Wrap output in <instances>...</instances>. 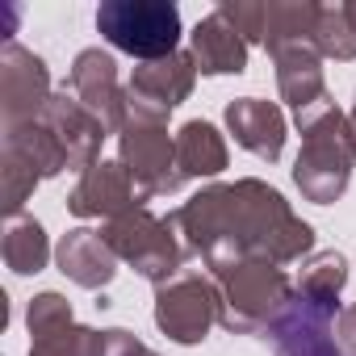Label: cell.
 Instances as JSON below:
<instances>
[{
    "instance_id": "6da1fadb",
    "label": "cell",
    "mask_w": 356,
    "mask_h": 356,
    "mask_svg": "<svg viewBox=\"0 0 356 356\" xmlns=\"http://www.w3.org/2000/svg\"><path fill=\"white\" fill-rule=\"evenodd\" d=\"M168 222L185 256H197L210 273L252 256L281 268L314 256V227L302 222L289 202L256 176H243L235 185H206L181 210H172Z\"/></svg>"
},
{
    "instance_id": "7a4b0ae2",
    "label": "cell",
    "mask_w": 356,
    "mask_h": 356,
    "mask_svg": "<svg viewBox=\"0 0 356 356\" xmlns=\"http://www.w3.org/2000/svg\"><path fill=\"white\" fill-rule=\"evenodd\" d=\"M293 126L302 134V151L293 159V185L314 206L339 202L352 181V163H356V134H352L348 113L327 97L293 113Z\"/></svg>"
},
{
    "instance_id": "3957f363",
    "label": "cell",
    "mask_w": 356,
    "mask_h": 356,
    "mask_svg": "<svg viewBox=\"0 0 356 356\" xmlns=\"http://www.w3.org/2000/svg\"><path fill=\"white\" fill-rule=\"evenodd\" d=\"M214 285H218V298H222V327L235 331V335H260V331H273L285 310L293 306L298 298V285L289 281V273L273 260H239L222 273H210Z\"/></svg>"
},
{
    "instance_id": "277c9868",
    "label": "cell",
    "mask_w": 356,
    "mask_h": 356,
    "mask_svg": "<svg viewBox=\"0 0 356 356\" xmlns=\"http://www.w3.org/2000/svg\"><path fill=\"white\" fill-rule=\"evenodd\" d=\"M97 30L113 51H126L138 63L181 51V9L172 0H105L97 9Z\"/></svg>"
},
{
    "instance_id": "5b68a950",
    "label": "cell",
    "mask_w": 356,
    "mask_h": 356,
    "mask_svg": "<svg viewBox=\"0 0 356 356\" xmlns=\"http://www.w3.org/2000/svg\"><path fill=\"white\" fill-rule=\"evenodd\" d=\"M118 159L130 172L138 197H168L185 185L181 159H176V134H168V118L130 109L126 126L118 130Z\"/></svg>"
},
{
    "instance_id": "8992f818",
    "label": "cell",
    "mask_w": 356,
    "mask_h": 356,
    "mask_svg": "<svg viewBox=\"0 0 356 356\" xmlns=\"http://www.w3.org/2000/svg\"><path fill=\"white\" fill-rule=\"evenodd\" d=\"M101 235L113 248V256L122 264H130L151 285H163V281H172L176 273L185 268V248H181V239H176L172 222L155 218L147 206H138V210L105 222Z\"/></svg>"
},
{
    "instance_id": "52a82bcc",
    "label": "cell",
    "mask_w": 356,
    "mask_h": 356,
    "mask_svg": "<svg viewBox=\"0 0 356 356\" xmlns=\"http://www.w3.org/2000/svg\"><path fill=\"white\" fill-rule=\"evenodd\" d=\"M222 318V298L210 273L202 268H181L172 281L155 285V327L172 343H202L210 327Z\"/></svg>"
},
{
    "instance_id": "ba28073f",
    "label": "cell",
    "mask_w": 356,
    "mask_h": 356,
    "mask_svg": "<svg viewBox=\"0 0 356 356\" xmlns=\"http://www.w3.org/2000/svg\"><path fill=\"white\" fill-rule=\"evenodd\" d=\"M51 97L55 92H51L47 59L9 38L0 47V122H5V130L38 122Z\"/></svg>"
},
{
    "instance_id": "9c48e42d",
    "label": "cell",
    "mask_w": 356,
    "mask_h": 356,
    "mask_svg": "<svg viewBox=\"0 0 356 356\" xmlns=\"http://www.w3.org/2000/svg\"><path fill=\"white\" fill-rule=\"evenodd\" d=\"M30 356H101V331L72 318V302L55 289H42L26 306Z\"/></svg>"
},
{
    "instance_id": "30bf717a",
    "label": "cell",
    "mask_w": 356,
    "mask_h": 356,
    "mask_svg": "<svg viewBox=\"0 0 356 356\" xmlns=\"http://www.w3.org/2000/svg\"><path fill=\"white\" fill-rule=\"evenodd\" d=\"M193 84H197V59H193L189 51H176V55H168V59L138 63V67L130 72L126 97H130V109L168 118L181 101L193 97Z\"/></svg>"
},
{
    "instance_id": "8fae6325",
    "label": "cell",
    "mask_w": 356,
    "mask_h": 356,
    "mask_svg": "<svg viewBox=\"0 0 356 356\" xmlns=\"http://www.w3.org/2000/svg\"><path fill=\"white\" fill-rule=\"evenodd\" d=\"M67 84H72V92L80 97V105L101 118V126H105L109 134H118V130L126 126V118H130V97H126V88L118 84V63H113L109 51H101V47L80 51L76 63H72Z\"/></svg>"
},
{
    "instance_id": "7c38bea8",
    "label": "cell",
    "mask_w": 356,
    "mask_h": 356,
    "mask_svg": "<svg viewBox=\"0 0 356 356\" xmlns=\"http://www.w3.org/2000/svg\"><path fill=\"white\" fill-rule=\"evenodd\" d=\"M138 206H143V197L130 181V172L122 168V159H97L92 168L80 172L76 189L67 193V214H76V218L113 222V218H122Z\"/></svg>"
},
{
    "instance_id": "4fadbf2b",
    "label": "cell",
    "mask_w": 356,
    "mask_h": 356,
    "mask_svg": "<svg viewBox=\"0 0 356 356\" xmlns=\"http://www.w3.org/2000/svg\"><path fill=\"white\" fill-rule=\"evenodd\" d=\"M42 122H47V126H51V134L63 143V151H67V168L84 172V168H92V163L101 159V143L109 138V130L101 126V118H97V113H88V109L80 105V97H76V92L59 88V92L47 101Z\"/></svg>"
},
{
    "instance_id": "5bb4252c",
    "label": "cell",
    "mask_w": 356,
    "mask_h": 356,
    "mask_svg": "<svg viewBox=\"0 0 356 356\" xmlns=\"http://www.w3.org/2000/svg\"><path fill=\"white\" fill-rule=\"evenodd\" d=\"M335 318H339V310L293 298L285 318L268 331L273 352L277 356H343L339 343H335Z\"/></svg>"
},
{
    "instance_id": "9a60e30c",
    "label": "cell",
    "mask_w": 356,
    "mask_h": 356,
    "mask_svg": "<svg viewBox=\"0 0 356 356\" xmlns=\"http://www.w3.org/2000/svg\"><path fill=\"white\" fill-rule=\"evenodd\" d=\"M227 130L235 134V143L243 151H252L256 159L264 163H277L281 151H285V138H289V126H285V113L273 105V101H260V97H239L227 105Z\"/></svg>"
},
{
    "instance_id": "2e32d148",
    "label": "cell",
    "mask_w": 356,
    "mask_h": 356,
    "mask_svg": "<svg viewBox=\"0 0 356 356\" xmlns=\"http://www.w3.org/2000/svg\"><path fill=\"white\" fill-rule=\"evenodd\" d=\"M55 264H59V273L72 281V285H80V289H105L113 277H118V256H113V248L105 243V235L101 231H92V227H72L63 239H59V248H55Z\"/></svg>"
},
{
    "instance_id": "e0dca14e",
    "label": "cell",
    "mask_w": 356,
    "mask_h": 356,
    "mask_svg": "<svg viewBox=\"0 0 356 356\" xmlns=\"http://www.w3.org/2000/svg\"><path fill=\"white\" fill-rule=\"evenodd\" d=\"M248 51L252 47L235 34V26L218 9L206 13L189 34V55L197 59L202 76H243L248 72Z\"/></svg>"
},
{
    "instance_id": "ac0fdd59",
    "label": "cell",
    "mask_w": 356,
    "mask_h": 356,
    "mask_svg": "<svg viewBox=\"0 0 356 356\" xmlns=\"http://www.w3.org/2000/svg\"><path fill=\"white\" fill-rule=\"evenodd\" d=\"M277 63V88H281V101L302 113L318 101H327V80H323V55L314 47H285L273 55Z\"/></svg>"
},
{
    "instance_id": "d6986e66",
    "label": "cell",
    "mask_w": 356,
    "mask_h": 356,
    "mask_svg": "<svg viewBox=\"0 0 356 356\" xmlns=\"http://www.w3.org/2000/svg\"><path fill=\"white\" fill-rule=\"evenodd\" d=\"M176 159H181L185 181H210V176L227 172L231 151H227V138L214 122L193 118L176 130Z\"/></svg>"
},
{
    "instance_id": "ffe728a7",
    "label": "cell",
    "mask_w": 356,
    "mask_h": 356,
    "mask_svg": "<svg viewBox=\"0 0 356 356\" xmlns=\"http://www.w3.org/2000/svg\"><path fill=\"white\" fill-rule=\"evenodd\" d=\"M314 0H268V26H264V51L277 55L285 47H314V26H318Z\"/></svg>"
},
{
    "instance_id": "44dd1931",
    "label": "cell",
    "mask_w": 356,
    "mask_h": 356,
    "mask_svg": "<svg viewBox=\"0 0 356 356\" xmlns=\"http://www.w3.org/2000/svg\"><path fill=\"white\" fill-rule=\"evenodd\" d=\"M0 256H5L9 273H17V277L42 273L47 260H51V239H47L42 222L30 218V214L9 218V222H5V239H0Z\"/></svg>"
},
{
    "instance_id": "7402d4cb",
    "label": "cell",
    "mask_w": 356,
    "mask_h": 356,
    "mask_svg": "<svg viewBox=\"0 0 356 356\" xmlns=\"http://www.w3.org/2000/svg\"><path fill=\"white\" fill-rule=\"evenodd\" d=\"M5 151H13L17 159H26V163L42 176V181H47V176H59V172L67 168V151H63V143L51 134V126H47L42 118L5 130Z\"/></svg>"
},
{
    "instance_id": "603a6c76",
    "label": "cell",
    "mask_w": 356,
    "mask_h": 356,
    "mask_svg": "<svg viewBox=\"0 0 356 356\" xmlns=\"http://www.w3.org/2000/svg\"><path fill=\"white\" fill-rule=\"evenodd\" d=\"M348 285V260L343 252L327 248V252H314L302 260V273H298V298L314 302V306H331V310H343L339 306V293Z\"/></svg>"
},
{
    "instance_id": "cb8c5ba5",
    "label": "cell",
    "mask_w": 356,
    "mask_h": 356,
    "mask_svg": "<svg viewBox=\"0 0 356 356\" xmlns=\"http://www.w3.org/2000/svg\"><path fill=\"white\" fill-rule=\"evenodd\" d=\"M314 51L323 59H335V63H352L356 59V26H352V17H348L343 5H323L318 9Z\"/></svg>"
},
{
    "instance_id": "d4e9b609",
    "label": "cell",
    "mask_w": 356,
    "mask_h": 356,
    "mask_svg": "<svg viewBox=\"0 0 356 356\" xmlns=\"http://www.w3.org/2000/svg\"><path fill=\"white\" fill-rule=\"evenodd\" d=\"M38 181H42V176H38L26 159H17L13 151H0V193H5V210H9V218L22 214V206L34 197Z\"/></svg>"
},
{
    "instance_id": "484cf974",
    "label": "cell",
    "mask_w": 356,
    "mask_h": 356,
    "mask_svg": "<svg viewBox=\"0 0 356 356\" xmlns=\"http://www.w3.org/2000/svg\"><path fill=\"white\" fill-rule=\"evenodd\" d=\"M218 13L235 26V34L252 47L260 42L264 47V26H268V0H227V5H218Z\"/></svg>"
},
{
    "instance_id": "4316f807",
    "label": "cell",
    "mask_w": 356,
    "mask_h": 356,
    "mask_svg": "<svg viewBox=\"0 0 356 356\" xmlns=\"http://www.w3.org/2000/svg\"><path fill=\"white\" fill-rule=\"evenodd\" d=\"M101 356H159V352H151L134 331L109 327V331H101Z\"/></svg>"
},
{
    "instance_id": "83f0119b",
    "label": "cell",
    "mask_w": 356,
    "mask_h": 356,
    "mask_svg": "<svg viewBox=\"0 0 356 356\" xmlns=\"http://www.w3.org/2000/svg\"><path fill=\"white\" fill-rule=\"evenodd\" d=\"M335 343H339L343 356H356V302L339 310V318H335Z\"/></svg>"
},
{
    "instance_id": "f1b7e54d",
    "label": "cell",
    "mask_w": 356,
    "mask_h": 356,
    "mask_svg": "<svg viewBox=\"0 0 356 356\" xmlns=\"http://www.w3.org/2000/svg\"><path fill=\"white\" fill-rule=\"evenodd\" d=\"M343 9H348V17H352V26H356V0H348Z\"/></svg>"
},
{
    "instance_id": "f546056e",
    "label": "cell",
    "mask_w": 356,
    "mask_h": 356,
    "mask_svg": "<svg viewBox=\"0 0 356 356\" xmlns=\"http://www.w3.org/2000/svg\"><path fill=\"white\" fill-rule=\"evenodd\" d=\"M348 122H352V134H356V101H352V109H348Z\"/></svg>"
}]
</instances>
